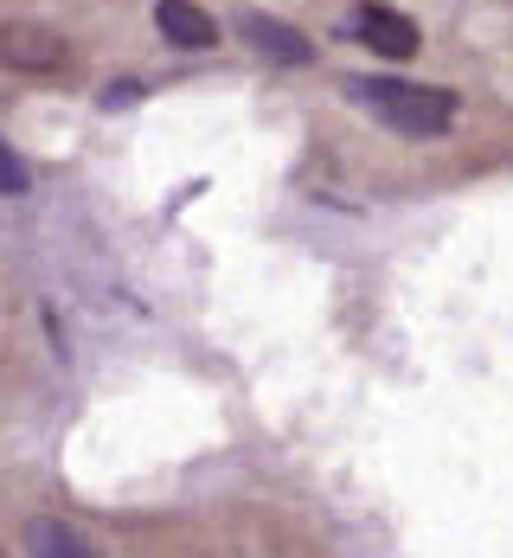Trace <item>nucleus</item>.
Wrapping results in <instances>:
<instances>
[{"label": "nucleus", "mask_w": 513, "mask_h": 558, "mask_svg": "<svg viewBox=\"0 0 513 558\" xmlns=\"http://www.w3.org/2000/svg\"><path fill=\"white\" fill-rule=\"evenodd\" d=\"M346 104L366 116H379L386 129H399L411 142H430L456 122V97L437 84H404V77H346Z\"/></svg>", "instance_id": "1"}, {"label": "nucleus", "mask_w": 513, "mask_h": 558, "mask_svg": "<svg viewBox=\"0 0 513 558\" xmlns=\"http://www.w3.org/2000/svg\"><path fill=\"white\" fill-rule=\"evenodd\" d=\"M0 64L26 77H64L71 71V39L39 26V20H7L0 26Z\"/></svg>", "instance_id": "2"}, {"label": "nucleus", "mask_w": 513, "mask_h": 558, "mask_svg": "<svg viewBox=\"0 0 513 558\" xmlns=\"http://www.w3.org/2000/svg\"><path fill=\"white\" fill-rule=\"evenodd\" d=\"M346 33H353L366 52H379V58H417V52H424L417 20H404L399 7H379V0L353 7V13H346Z\"/></svg>", "instance_id": "3"}, {"label": "nucleus", "mask_w": 513, "mask_h": 558, "mask_svg": "<svg viewBox=\"0 0 513 558\" xmlns=\"http://www.w3.org/2000/svg\"><path fill=\"white\" fill-rule=\"evenodd\" d=\"M155 26H161V39L180 46V52H212L219 46V20L206 7H193V0H161L155 7Z\"/></svg>", "instance_id": "4"}, {"label": "nucleus", "mask_w": 513, "mask_h": 558, "mask_svg": "<svg viewBox=\"0 0 513 558\" xmlns=\"http://www.w3.org/2000/svg\"><path fill=\"white\" fill-rule=\"evenodd\" d=\"M237 33H244V46H257L264 58H277V64H315V46L283 26V20H270V13H244L237 20Z\"/></svg>", "instance_id": "5"}, {"label": "nucleus", "mask_w": 513, "mask_h": 558, "mask_svg": "<svg viewBox=\"0 0 513 558\" xmlns=\"http://www.w3.org/2000/svg\"><path fill=\"white\" fill-rule=\"evenodd\" d=\"M26 558H97V546L64 520H26Z\"/></svg>", "instance_id": "6"}, {"label": "nucleus", "mask_w": 513, "mask_h": 558, "mask_svg": "<svg viewBox=\"0 0 513 558\" xmlns=\"http://www.w3.org/2000/svg\"><path fill=\"white\" fill-rule=\"evenodd\" d=\"M26 186H33V168H26V161L7 148V135H0V193L13 199V193H26Z\"/></svg>", "instance_id": "7"}, {"label": "nucleus", "mask_w": 513, "mask_h": 558, "mask_svg": "<svg viewBox=\"0 0 513 558\" xmlns=\"http://www.w3.org/2000/svg\"><path fill=\"white\" fill-rule=\"evenodd\" d=\"M135 97H142V90H135V84H115V90H103V110H129V104H135Z\"/></svg>", "instance_id": "8"}, {"label": "nucleus", "mask_w": 513, "mask_h": 558, "mask_svg": "<svg viewBox=\"0 0 513 558\" xmlns=\"http://www.w3.org/2000/svg\"><path fill=\"white\" fill-rule=\"evenodd\" d=\"M0 558H7V553H0Z\"/></svg>", "instance_id": "9"}]
</instances>
